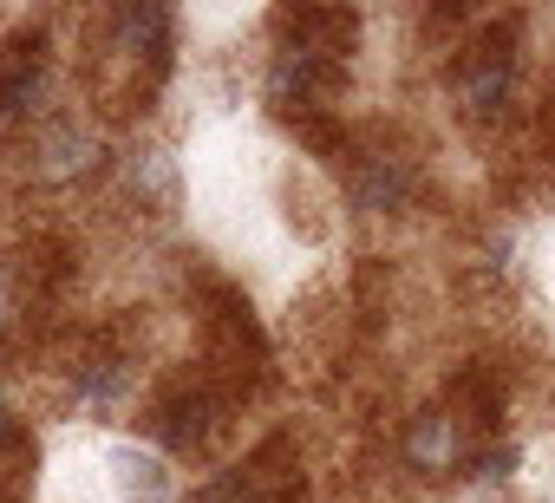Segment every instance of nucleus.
<instances>
[{"instance_id":"1","label":"nucleus","mask_w":555,"mask_h":503,"mask_svg":"<svg viewBox=\"0 0 555 503\" xmlns=\"http://www.w3.org/2000/svg\"><path fill=\"white\" fill-rule=\"evenodd\" d=\"M509 79H516V47H509V27H490L483 40H470V47H464V60H457V73H451V86H457V99H464V112H470V118L503 112Z\"/></svg>"},{"instance_id":"2","label":"nucleus","mask_w":555,"mask_h":503,"mask_svg":"<svg viewBox=\"0 0 555 503\" xmlns=\"http://www.w3.org/2000/svg\"><path fill=\"white\" fill-rule=\"evenodd\" d=\"M399 451H405V464L425 470V477H444V470H457V464L477 457L470 425H464L457 412H425V418H412L405 438H399Z\"/></svg>"},{"instance_id":"3","label":"nucleus","mask_w":555,"mask_h":503,"mask_svg":"<svg viewBox=\"0 0 555 503\" xmlns=\"http://www.w3.org/2000/svg\"><path fill=\"white\" fill-rule=\"evenodd\" d=\"M327 92H334V60L301 53V47L274 53V66H268V105L274 112H321Z\"/></svg>"},{"instance_id":"4","label":"nucleus","mask_w":555,"mask_h":503,"mask_svg":"<svg viewBox=\"0 0 555 503\" xmlns=\"http://www.w3.org/2000/svg\"><path fill=\"white\" fill-rule=\"evenodd\" d=\"M412 157H399V151H366L360 164H353V203L360 209H373V216H392V209H405L412 203Z\"/></svg>"},{"instance_id":"5","label":"nucleus","mask_w":555,"mask_h":503,"mask_svg":"<svg viewBox=\"0 0 555 503\" xmlns=\"http://www.w3.org/2000/svg\"><path fill=\"white\" fill-rule=\"evenodd\" d=\"M105 464H112V490H118V503H170V464L157 457V451H144V444H112L105 451Z\"/></svg>"},{"instance_id":"6","label":"nucleus","mask_w":555,"mask_h":503,"mask_svg":"<svg viewBox=\"0 0 555 503\" xmlns=\"http://www.w3.org/2000/svg\"><path fill=\"white\" fill-rule=\"evenodd\" d=\"M92 164H99V131H86V125H47V138H40V177L47 183H73Z\"/></svg>"},{"instance_id":"7","label":"nucleus","mask_w":555,"mask_h":503,"mask_svg":"<svg viewBox=\"0 0 555 503\" xmlns=\"http://www.w3.org/2000/svg\"><path fill=\"white\" fill-rule=\"evenodd\" d=\"M40 47H8V60H0V125H14L40 105Z\"/></svg>"},{"instance_id":"8","label":"nucleus","mask_w":555,"mask_h":503,"mask_svg":"<svg viewBox=\"0 0 555 503\" xmlns=\"http://www.w3.org/2000/svg\"><path fill=\"white\" fill-rule=\"evenodd\" d=\"M125 183H131V196H138V203L170 209V203H177V157H170V151H157V144H144V151H131V157H125Z\"/></svg>"},{"instance_id":"9","label":"nucleus","mask_w":555,"mask_h":503,"mask_svg":"<svg viewBox=\"0 0 555 503\" xmlns=\"http://www.w3.org/2000/svg\"><path fill=\"white\" fill-rule=\"evenodd\" d=\"M118 40H125L131 60H151L164 73V60H170V14L164 8H125L118 14Z\"/></svg>"},{"instance_id":"10","label":"nucleus","mask_w":555,"mask_h":503,"mask_svg":"<svg viewBox=\"0 0 555 503\" xmlns=\"http://www.w3.org/2000/svg\"><path fill=\"white\" fill-rule=\"evenodd\" d=\"M125 399V366L118 360H86L79 366V405L86 412H112Z\"/></svg>"},{"instance_id":"11","label":"nucleus","mask_w":555,"mask_h":503,"mask_svg":"<svg viewBox=\"0 0 555 503\" xmlns=\"http://www.w3.org/2000/svg\"><path fill=\"white\" fill-rule=\"evenodd\" d=\"M0 308H8V295H0Z\"/></svg>"}]
</instances>
